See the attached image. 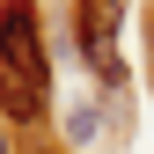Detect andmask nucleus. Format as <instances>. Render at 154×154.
<instances>
[{"instance_id":"obj_1","label":"nucleus","mask_w":154,"mask_h":154,"mask_svg":"<svg viewBox=\"0 0 154 154\" xmlns=\"http://www.w3.org/2000/svg\"><path fill=\"white\" fill-rule=\"evenodd\" d=\"M51 103V66L37 37V0H0V118L44 125Z\"/></svg>"},{"instance_id":"obj_3","label":"nucleus","mask_w":154,"mask_h":154,"mask_svg":"<svg viewBox=\"0 0 154 154\" xmlns=\"http://www.w3.org/2000/svg\"><path fill=\"white\" fill-rule=\"evenodd\" d=\"M0 154H8V140H0Z\"/></svg>"},{"instance_id":"obj_2","label":"nucleus","mask_w":154,"mask_h":154,"mask_svg":"<svg viewBox=\"0 0 154 154\" xmlns=\"http://www.w3.org/2000/svg\"><path fill=\"white\" fill-rule=\"evenodd\" d=\"M73 15H81V51H88V66L103 73V81H118V73H125V51H118V37H125V0H73Z\"/></svg>"}]
</instances>
